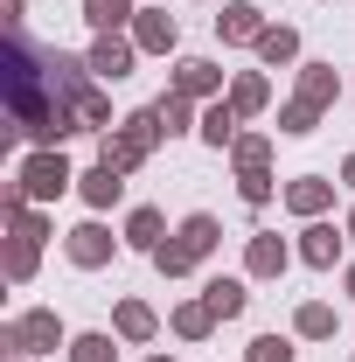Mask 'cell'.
I'll list each match as a JSON object with an SVG mask.
<instances>
[{
  "label": "cell",
  "instance_id": "cell-1",
  "mask_svg": "<svg viewBox=\"0 0 355 362\" xmlns=\"http://www.w3.org/2000/svg\"><path fill=\"white\" fill-rule=\"evenodd\" d=\"M0 90H7V133L35 139V146H63L70 133H84V105L98 77H91L84 56L56 42H35L28 21L7 28V56H0Z\"/></svg>",
  "mask_w": 355,
  "mask_h": 362
},
{
  "label": "cell",
  "instance_id": "cell-2",
  "mask_svg": "<svg viewBox=\"0 0 355 362\" xmlns=\"http://www.w3.org/2000/svg\"><path fill=\"white\" fill-rule=\"evenodd\" d=\"M168 139V126H161V112L153 105H139V112H126L112 133H98V160L105 168H119V175H139L146 160H153V146Z\"/></svg>",
  "mask_w": 355,
  "mask_h": 362
},
{
  "label": "cell",
  "instance_id": "cell-3",
  "mask_svg": "<svg viewBox=\"0 0 355 362\" xmlns=\"http://www.w3.org/2000/svg\"><path fill=\"white\" fill-rule=\"evenodd\" d=\"M216 244H223V223L209 216V209H188V216L175 223V237L153 251V272H161V279H188L202 258H216Z\"/></svg>",
  "mask_w": 355,
  "mask_h": 362
},
{
  "label": "cell",
  "instance_id": "cell-4",
  "mask_svg": "<svg viewBox=\"0 0 355 362\" xmlns=\"http://www.w3.org/2000/svg\"><path fill=\"white\" fill-rule=\"evenodd\" d=\"M0 349L7 356H49V349H70V327H63L56 307H28L0 327Z\"/></svg>",
  "mask_w": 355,
  "mask_h": 362
},
{
  "label": "cell",
  "instance_id": "cell-5",
  "mask_svg": "<svg viewBox=\"0 0 355 362\" xmlns=\"http://www.w3.org/2000/svg\"><path fill=\"white\" fill-rule=\"evenodd\" d=\"M14 181L28 188V202H56V195H70V188H77V168L63 160V146H35V153L14 168Z\"/></svg>",
  "mask_w": 355,
  "mask_h": 362
},
{
  "label": "cell",
  "instance_id": "cell-6",
  "mask_svg": "<svg viewBox=\"0 0 355 362\" xmlns=\"http://www.w3.org/2000/svg\"><path fill=\"white\" fill-rule=\"evenodd\" d=\"M119 251H126V237H112V230L98 223V216H91V223H77L70 237H63V258H70L77 272H105L112 258H119Z\"/></svg>",
  "mask_w": 355,
  "mask_h": 362
},
{
  "label": "cell",
  "instance_id": "cell-7",
  "mask_svg": "<svg viewBox=\"0 0 355 362\" xmlns=\"http://www.w3.org/2000/svg\"><path fill=\"white\" fill-rule=\"evenodd\" d=\"M84 63H91V77H98V84H119V77H133L139 42H133V35H98V42L84 49Z\"/></svg>",
  "mask_w": 355,
  "mask_h": 362
},
{
  "label": "cell",
  "instance_id": "cell-8",
  "mask_svg": "<svg viewBox=\"0 0 355 362\" xmlns=\"http://www.w3.org/2000/svg\"><path fill=\"white\" fill-rule=\"evenodd\" d=\"M300 251L279 237V230H258V237H244V279H286V265H293Z\"/></svg>",
  "mask_w": 355,
  "mask_h": 362
},
{
  "label": "cell",
  "instance_id": "cell-9",
  "mask_svg": "<svg viewBox=\"0 0 355 362\" xmlns=\"http://www.w3.org/2000/svg\"><path fill=\"white\" fill-rule=\"evenodd\" d=\"M272 21H265V7H251V0H223V14H216V42L230 49H258V35H265Z\"/></svg>",
  "mask_w": 355,
  "mask_h": 362
},
{
  "label": "cell",
  "instance_id": "cell-10",
  "mask_svg": "<svg viewBox=\"0 0 355 362\" xmlns=\"http://www.w3.org/2000/svg\"><path fill=\"white\" fill-rule=\"evenodd\" d=\"M279 202H286V209H293L300 223H320V216L334 209V181H327V175H293Z\"/></svg>",
  "mask_w": 355,
  "mask_h": 362
},
{
  "label": "cell",
  "instance_id": "cell-11",
  "mask_svg": "<svg viewBox=\"0 0 355 362\" xmlns=\"http://www.w3.org/2000/svg\"><path fill=\"white\" fill-rule=\"evenodd\" d=\"M342 244H349V230L320 216V223H307V230H300V244H293V251H300V265H313V272H334V265H342Z\"/></svg>",
  "mask_w": 355,
  "mask_h": 362
},
{
  "label": "cell",
  "instance_id": "cell-12",
  "mask_svg": "<svg viewBox=\"0 0 355 362\" xmlns=\"http://www.w3.org/2000/svg\"><path fill=\"white\" fill-rule=\"evenodd\" d=\"M168 90H181V98H195V105H209V98H223V70L209 63V56H181L175 63V77H168Z\"/></svg>",
  "mask_w": 355,
  "mask_h": 362
},
{
  "label": "cell",
  "instance_id": "cell-13",
  "mask_svg": "<svg viewBox=\"0 0 355 362\" xmlns=\"http://www.w3.org/2000/svg\"><path fill=\"white\" fill-rule=\"evenodd\" d=\"M133 42H139V56H175V49H181V21L168 14V7H139Z\"/></svg>",
  "mask_w": 355,
  "mask_h": 362
},
{
  "label": "cell",
  "instance_id": "cell-14",
  "mask_svg": "<svg viewBox=\"0 0 355 362\" xmlns=\"http://www.w3.org/2000/svg\"><path fill=\"white\" fill-rule=\"evenodd\" d=\"M293 98L313 105V112H334V105H342V77H334V63H300V70H293Z\"/></svg>",
  "mask_w": 355,
  "mask_h": 362
},
{
  "label": "cell",
  "instance_id": "cell-15",
  "mask_svg": "<svg viewBox=\"0 0 355 362\" xmlns=\"http://www.w3.org/2000/svg\"><path fill=\"white\" fill-rule=\"evenodd\" d=\"M77 195H84L91 209L105 216V209H119V195H126V175H119V168H105V160H91L84 175H77Z\"/></svg>",
  "mask_w": 355,
  "mask_h": 362
},
{
  "label": "cell",
  "instance_id": "cell-16",
  "mask_svg": "<svg viewBox=\"0 0 355 362\" xmlns=\"http://www.w3.org/2000/svg\"><path fill=\"white\" fill-rule=\"evenodd\" d=\"M237 126H244V119H237V105H230V98H209V105H202L195 139H202V146H216V153H230V146H237Z\"/></svg>",
  "mask_w": 355,
  "mask_h": 362
},
{
  "label": "cell",
  "instance_id": "cell-17",
  "mask_svg": "<svg viewBox=\"0 0 355 362\" xmlns=\"http://www.w3.org/2000/svg\"><path fill=\"white\" fill-rule=\"evenodd\" d=\"M119 237H126V251H146V258H153L175 230H168V216H161V209H146V202H139L133 216H126V230H119Z\"/></svg>",
  "mask_w": 355,
  "mask_h": 362
},
{
  "label": "cell",
  "instance_id": "cell-18",
  "mask_svg": "<svg viewBox=\"0 0 355 362\" xmlns=\"http://www.w3.org/2000/svg\"><path fill=\"white\" fill-rule=\"evenodd\" d=\"M112 334L139 349V341H153V334H161V314H153L146 300H119V307H112Z\"/></svg>",
  "mask_w": 355,
  "mask_h": 362
},
{
  "label": "cell",
  "instance_id": "cell-19",
  "mask_svg": "<svg viewBox=\"0 0 355 362\" xmlns=\"http://www.w3.org/2000/svg\"><path fill=\"white\" fill-rule=\"evenodd\" d=\"M223 98L237 105V119H258V112H265V105H272V77H265V70H237Z\"/></svg>",
  "mask_w": 355,
  "mask_h": 362
},
{
  "label": "cell",
  "instance_id": "cell-20",
  "mask_svg": "<svg viewBox=\"0 0 355 362\" xmlns=\"http://www.w3.org/2000/svg\"><path fill=\"white\" fill-rule=\"evenodd\" d=\"M202 307H209V314H216V327H223V320H237L244 307H251V293H244V279H223V272H216V279L202 286Z\"/></svg>",
  "mask_w": 355,
  "mask_h": 362
},
{
  "label": "cell",
  "instance_id": "cell-21",
  "mask_svg": "<svg viewBox=\"0 0 355 362\" xmlns=\"http://www.w3.org/2000/svg\"><path fill=\"white\" fill-rule=\"evenodd\" d=\"M258 63H265V70H286V63L300 70V28H286V21H272L265 35H258Z\"/></svg>",
  "mask_w": 355,
  "mask_h": 362
},
{
  "label": "cell",
  "instance_id": "cell-22",
  "mask_svg": "<svg viewBox=\"0 0 355 362\" xmlns=\"http://www.w3.org/2000/svg\"><path fill=\"white\" fill-rule=\"evenodd\" d=\"M84 21L98 28V35H126L139 21V0H84Z\"/></svg>",
  "mask_w": 355,
  "mask_h": 362
},
{
  "label": "cell",
  "instance_id": "cell-23",
  "mask_svg": "<svg viewBox=\"0 0 355 362\" xmlns=\"http://www.w3.org/2000/svg\"><path fill=\"white\" fill-rule=\"evenodd\" d=\"M334 327H342V320H334L327 300H300V307H293V334H300V341H334Z\"/></svg>",
  "mask_w": 355,
  "mask_h": 362
},
{
  "label": "cell",
  "instance_id": "cell-24",
  "mask_svg": "<svg viewBox=\"0 0 355 362\" xmlns=\"http://www.w3.org/2000/svg\"><path fill=\"white\" fill-rule=\"evenodd\" d=\"M153 112H161V126H168V139H181V133H195V126H202L195 98H181V90H168V98H153Z\"/></svg>",
  "mask_w": 355,
  "mask_h": 362
},
{
  "label": "cell",
  "instance_id": "cell-25",
  "mask_svg": "<svg viewBox=\"0 0 355 362\" xmlns=\"http://www.w3.org/2000/svg\"><path fill=\"white\" fill-rule=\"evenodd\" d=\"M168 327H175L181 341H209V334H216V314H209L202 300H181L175 314H168Z\"/></svg>",
  "mask_w": 355,
  "mask_h": 362
},
{
  "label": "cell",
  "instance_id": "cell-26",
  "mask_svg": "<svg viewBox=\"0 0 355 362\" xmlns=\"http://www.w3.org/2000/svg\"><path fill=\"white\" fill-rule=\"evenodd\" d=\"M35 265H42V244L35 237H7V286H28Z\"/></svg>",
  "mask_w": 355,
  "mask_h": 362
},
{
  "label": "cell",
  "instance_id": "cell-27",
  "mask_svg": "<svg viewBox=\"0 0 355 362\" xmlns=\"http://www.w3.org/2000/svg\"><path fill=\"white\" fill-rule=\"evenodd\" d=\"M230 168H237V175L272 168V133H237V146H230Z\"/></svg>",
  "mask_w": 355,
  "mask_h": 362
},
{
  "label": "cell",
  "instance_id": "cell-28",
  "mask_svg": "<svg viewBox=\"0 0 355 362\" xmlns=\"http://www.w3.org/2000/svg\"><path fill=\"white\" fill-rule=\"evenodd\" d=\"M70 362H119V334H105V327L70 334Z\"/></svg>",
  "mask_w": 355,
  "mask_h": 362
},
{
  "label": "cell",
  "instance_id": "cell-29",
  "mask_svg": "<svg viewBox=\"0 0 355 362\" xmlns=\"http://www.w3.org/2000/svg\"><path fill=\"white\" fill-rule=\"evenodd\" d=\"M237 195H244V209H265L272 195H286V188L272 181V168H251V175H237Z\"/></svg>",
  "mask_w": 355,
  "mask_h": 362
},
{
  "label": "cell",
  "instance_id": "cell-30",
  "mask_svg": "<svg viewBox=\"0 0 355 362\" xmlns=\"http://www.w3.org/2000/svg\"><path fill=\"white\" fill-rule=\"evenodd\" d=\"M320 119H327V112H313V105L293 98V105L279 112V133H286V139H307V133H320Z\"/></svg>",
  "mask_w": 355,
  "mask_h": 362
},
{
  "label": "cell",
  "instance_id": "cell-31",
  "mask_svg": "<svg viewBox=\"0 0 355 362\" xmlns=\"http://www.w3.org/2000/svg\"><path fill=\"white\" fill-rule=\"evenodd\" d=\"M77 112H84V133H112V126H119V119H112V98H105V90H91Z\"/></svg>",
  "mask_w": 355,
  "mask_h": 362
},
{
  "label": "cell",
  "instance_id": "cell-32",
  "mask_svg": "<svg viewBox=\"0 0 355 362\" xmlns=\"http://www.w3.org/2000/svg\"><path fill=\"white\" fill-rule=\"evenodd\" d=\"M244 362H300V356H293V341H286V334H258Z\"/></svg>",
  "mask_w": 355,
  "mask_h": 362
},
{
  "label": "cell",
  "instance_id": "cell-33",
  "mask_svg": "<svg viewBox=\"0 0 355 362\" xmlns=\"http://www.w3.org/2000/svg\"><path fill=\"white\" fill-rule=\"evenodd\" d=\"M0 21H7V28H21V21H28V0H0Z\"/></svg>",
  "mask_w": 355,
  "mask_h": 362
},
{
  "label": "cell",
  "instance_id": "cell-34",
  "mask_svg": "<svg viewBox=\"0 0 355 362\" xmlns=\"http://www.w3.org/2000/svg\"><path fill=\"white\" fill-rule=\"evenodd\" d=\"M342 188H355V153H349V160H342Z\"/></svg>",
  "mask_w": 355,
  "mask_h": 362
},
{
  "label": "cell",
  "instance_id": "cell-35",
  "mask_svg": "<svg viewBox=\"0 0 355 362\" xmlns=\"http://www.w3.org/2000/svg\"><path fill=\"white\" fill-rule=\"evenodd\" d=\"M342 293H349V300H355V265H342Z\"/></svg>",
  "mask_w": 355,
  "mask_h": 362
},
{
  "label": "cell",
  "instance_id": "cell-36",
  "mask_svg": "<svg viewBox=\"0 0 355 362\" xmlns=\"http://www.w3.org/2000/svg\"><path fill=\"white\" fill-rule=\"evenodd\" d=\"M342 230H349V244H355V209H349V216H342Z\"/></svg>",
  "mask_w": 355,
  "mask_h": 362
},
{
  "label": "cell",
  "instance_id": "cell-37",
  "mask_svg": "<svg viewBox=\"0 0 355 362\" xmlns=\"http://www.w3.org/2000/svg\"><path fill=\"white\" fill-rule=\"evenodd\" d=\"M146 362H175V356H146Z\"/></svg>",
  "mask_w": 355,
  "mask_h": 362
},
{
  "label": "cell",
  "instance_id": "cell-38",
  "mask_svg": "<svg viewBox=\"0 0 355 362\" xmlns=\"http://www.w3.org/2000/svg\"><path fill=\"white\" fill-rule=\"evenodd\" d=\"M7 362H28V356H7Z\"/></svg>",
  "mask_w": 355,
  "mask_h": 362
},
{
  "label": "cell",
  "instance_id": "cell-39",
  "mask_svg": "<svg viewBox=\"0 0 355 362\" xmlns=\"http://www.w3.org/2000/svg\"><path fill=\"white\" fill-rule=\"evenodd\" d=\"M349 362H355V349H349Z\"/></svg>",
  "mask_w": 355,
  "mask_h": 362
}]
</instances>
